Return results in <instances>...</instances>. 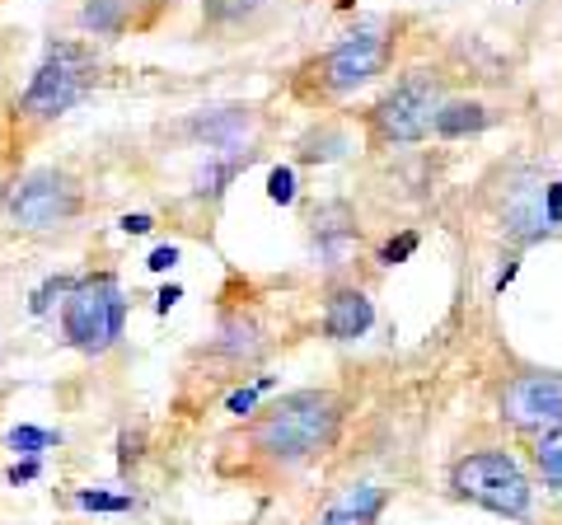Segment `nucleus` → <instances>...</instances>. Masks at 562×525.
<instances>
[{"label": "nucleus", "mask_w": 562, "mask_h": 525, "mask_svg": "<svg viewBox=\"0 0 562 525\" xmlns=\"http://www.w3.org/2000/svg\"><path fill=\"white\" fill-rule=\"evenodd\" d=\"M179 301H183V282H165V287H160V295H155V314L165 320V314H169L173 305H179Z\"/></svg>", "instance_id": "473e14b6"}, {"label": "nucleus", "mask_w": 562, "mask_h": 525, "mask_svg": "<svg viewBox=\"0 0 562 525\" xmlns=\"http://www.w3.org/2000/svg\"><path fill=\"white\" fill-rule=\"evenodd\" d=\"M375 320H380L375 295L366 291V287H357V282H338V287H328V295H324L319 334H324L328 343L347 347V343H361L366 334H371Z\"/></svg>", "instance_id": "f8f14e48"}, {"label": "nucleus", "mask_w": 562, "mask_h": 525, "mask_svg": "<svg viewBox=\"0 0 562 525\" xmlns=\"http://www.w3.org/2000/svg\"><path fill=\"white\" fill-rule=\"evenodd\" d=\"M76 277L80 272H47L43 282L29 291V314H33V320H47V314H57L61 301L70 295V287H76Z\"/></svg>", "instance_id": "b1692460"}, {"label": "nucleus", "mask_w": 562, "mask_h": 525, "mask_svg": "<svg viewBox=\"0 0 562 525\" xmlns=\"http://www.w3.org/2000/svg\"><path fill=\"white\" fill-rule=\"evenodd\" d=\"M450 493L454 502H469L502 521H530L535 512V479L506 446L464 450L450 465Z\"/></svg>", "instance_id": "423d86ee"}, {"label": "nucleus", "mask_w": 562, "mask_h": 525, "mask_svg": "<svg viewBox=\"0 0 562 525\" xmlns=\"http://www.w3.org/2000/svg\"><path fill=\"white\" fill-rule=\"evenodd\" d=\"M66 446V432L61 427H43V423H10L5 427V450L14 460H43L47 450H61Z\"/></svg>", "instance_id": "6ab92c4d"}, {"label": "nucleus", "mask_w": 562, "mask_h": 525, "mask_svg": "<svg viewBox=\"0 0 562 525\" xmlns=\"http://www.w3.org/2000/svg\"><path fill=\"white\" fill-rule=\"evenodd\" d=\"M0 212L24 235H57L85 216V183L66 165H29L0 192Z\"/></svg>", "instance_id": "0eeeda50"}, {"label": "nucleus", "mask_w": 562, "mask_h": 525, "mask_svg": "<svg viewBox=\"0 0 562 525\" xmlns=\"http://www.w3.org/2000/svg\"><path fill=\"white\" fill-rule=\"evenodd\" d=\"M384 506H390V488L361 479V483L338 488V493L324 502L319 525H380Z\"/></svg>", "instance_id": "4468645a"}, {"label": "nucleus", "mask_w": 562, "mask_h": 525, "mask_svg": "<svg viewBox=\"0 0 562 525\" xmlns=\"http://www.w3.org/2000/svg\"><path fill=\"white\" fill-rule=\"evenodd\" d=\"M492 127H497V113L483 99H446L431 122V142H473Z\"/></svg>", "instance_id": "dca6fc26"}, {"label": "nucleus", "mask_w": 562, "mask_h": 525, "mask_svg": "<svg viewBox=\"0 0 562 525\" xmlns=\"http://www.w3.org/2000/svg\"><path fill=\"white\" fill-rule=\"evenodd\" d=\"M103 85V52L94 38H47L38 66L20 94H14V122L24 127H52L76 113Z\"/></svg>", "instance_id": "7ed1b4c3"}, {"label": "nucleus", "mask_w": 562, "mask_h": 525, "mask_svg": "<svg viewBox=\"0 0 562 525\" xmlns=\"http://www.w3.org/2000/svg\"><path fill=\"white\" fill-rule=\"evenodd\" d=\"M155 225H160V221H155L150 212H122V216H117V231L127 235V239H146V235H155Z\"/></svg>", "instance_id": "c85d7f7f"}, {"label": "nucleus", "mask_w": 562, "mask_h": 525, "mask_svg": "<svg viewBox=\"0 0 562 525\" xmlns=\"http://www.w3.org/2000/svg\"><path fill=\"white\" fill-rule=\"evenodd\" d=\"M179 258H183L179 244H155L150 258H146V268L150 272H173V268H179Z\"/></svg>", "instance_id": "7c9ffc66"}, {"label": "nucleus", "mask_w": 562, "mask_h": 525, "mask_svg": "<svg viewBox=\"0 0 562 525\" xmlns=\"http://www.w3.org/2000/svg\"><path fill=\"white\" fill-rule=\"evenodd\" d=\"M351 150H357L351 127L338 122V118H319V122H310V127L295 136V165H338V160H347Z\"/></svg>", "instance_id": "2eb2a0df"}, {"label": "nucleus", "mask_w": 562, "mask_h": 525, "mask_svg": "<svg viewBox=\"0 0 562 525\" xmlns=\"http://www.w3.org/2000/svg\"><path fill=\"white\" fill-rule=\"evenodd\" d=\"M342 423H347V404L338 390L301 384V390L268 399L244 423V450H249V460L286 474V469H301L338 446Z\"/></svg>", "instance_id": "f257e3e1"}, {"label": "nucleus", "mask_w": 562, "mask_h": 525, "mask_svg": "<svg viewBox=\"0 0 562 525\" xmlns=\"http://www.w3.org/2000/svg\"><path fill=\"white\" fill-rule=\"evenodd\" d=\"M140 460H146V427H140V423L132 427V423H127V427L117 432V474L127 479Z\"/></svg>", "instance_id": "bb28decb"}, {"label": "nucleus", "mask_w": 562, "mask_h": 525, "mask_svg": "<svg viewBox=\"0 0 562 525\" xmlns=\"http://www.w3.org/2000/svg\"><path fill=\"white\" fill-rule=\"evenodd\" d=\"M136 5L140 0H85L76 10V24L99 43H113L136 24Z\"/></svg>", "instance_id": "a211bd4d"}, {"label": "nucleus", "mask_w": 562, "mask_h": 525, "mask_svg": "<svg viewBox=\"0 0 562 525\" xmlns=\"http://www.w3.org/2000/svg\"><path fill=\"white\" fill-rule=\"evenodd\" d=\"M262 10H268V0H202V29L239 33V29H249Z\"/></svg>", "instance_id": "aec40b11"}, {"label": "nucleus", "mask_w": 562, "mask_h": 525, "mask_svg": "<svg viewBox=\"0 0 562 525\" xmlns=\"http://www.w3.org/2000/svg\"><path fill=\"white\" fill-rule=\"evenodd\" d=\"M132 295L113 268H85L57 310V343L80 357H109L127 338Z\"/></svg>", "instance_id": "20e7f679"}, {"label": "nucleus", "mask_w": 562, "mask_h": 525, "mask_svg": "<svg viewBox=\"0 0 562 525\" xmlns=\"http://www.w3.org/2000/svg\"><path fill=\"white\" fill-rule=\"evenodd\" d=\"M497 225H502V239L512 249H535L543 239H558L562 231L543 212V179L530 174V179H512L506 188V202L497 206Z\"/></svg>", "instance_id": "9d476101"}, {"label": "nucleus", "mask_w": 562, "mask_h": 525, "mask_svg": "<svg viewBox=\"0 0 562 525\" xmlns=\"http://www.w3.org/2000/svg\"><path fill=\"white\" fill-rule=\"evenodd\" d=\"M450 99V76L436 66H408L394 85L366 109V142L371 150H403L431 142V122Z\"/></svg>", "instance_id": "39448f33"}, {"label": "nucleus", "mask_w": 562, "mask_h": 525, "mask_svg": "<svg viewBox=\"0 0 562 525\" xmlns=\"http://www.w3.org/2000/svg\"><path fill=\"white\" fill-rule=\"evenodd\" d=\"M422 249V231H413V225H398V231H390L380 239V249H375V262L384 272H394L403 268V262H413V254Z\"/></svg>", "instance_id": "393cba45"}, {"label": "nucleus", "mask_w": 562, "mask_h": 525, "mask_svg": "<svg viewBox=\"0 0 562 525\" xmlns=\"http://www.w3.org/2000/svg\"><path fill=\"white\" fill-rule=\"evenodd\" d=\"M258 160V150H239V155H206L202 169L192 174V183H188V202L192 206H211V202H221L225 192H231V183L239 179L244 169H249Z\"/></svg>", "instance_id": "f3484780"}, {"label": "nucleus", "mask_w": 562, "mask_h": 525, "mask_svg": "<svg viewBox=\"0 0 562 525\" xmlns=\"http://www.w3.org/2000/svg\"><path fill=\"white\" fill-rule=\"evenodd\" d=\"M497 417L502 427L539 436L543 427L562 423V371L549 366H525V371L506 376L497 390Z\"/></svg>", "instance_id": "6e6552de"}, {"label": "nucleus", "mask_w": 562, "mask_h": 525, "mask_svg": "<svg viewBox=\"0 0 562 525\" xmlns=\"http://www.w3.org/2000/svg\"><path fill=\"white\" fill-rule=\"evenodd\" d=\"M530 465H535V474L543 479L549 493H562V423L543 427L530 442Z\"/></svg>", "instance_id": "412c9836"}, {"label": "nucleus", "mask_w": 562, "mask_h": 525, "mask_svg": "<svg viewBox=\"0 0 562 525\" xmlns=\"http://www.w3.org/2000/svg\"><path fill=\"white\" fill-rule=\"evenodd\" d=\"M206 347H211V357H216V361L244 371V366L262 361V353H268V328H262L258 314L244 310V305H239V310H221L216 338H211Z\"/></svg>", "instance_id": "ddd939ff"}, {"label": "nucleus", "mask_w": 562, "mask_h": 525, "mask_svg": "<svg viewBox=\"0 0 562 525\" xmlns=\"http://www.w3.org/2000/svg\"><path fill=\"white\" fill-rule=\"evenodd\" d=\"M277 390V376H254V380H244V384H235L231 394H225V413L235 417V423H249V417L262 409V399H268Z\"/></svg>", "instance_id": "4be33fe9"}, {"label": "nucleus", "mask_w": 562, "mask_h": 525, "mask_svg": "<svg viewBox=\"0 0 562 525\" xmlns=\"http://www.w3.org/2000/svg\"><path fill=\"white\" fill-rule=\"evenodd\" d=\"M43 460H10V469H5V483L10 488H29V483H38L43 479Z\"/></svg>", "instance_id": "c756f323"}, {"label": "nucleus", "mask_w": 562, "mask_h": 525, "mask_svg": "<svg viewBox=\"0 0 562 525\" xmlns=\"http://www.w3.org/2000/svg\"><path fill=\"white\" fill-rule=\"evenodd\" d=\"M268 202L272 206H295L301 202V174H295V165H272L268 169Z\"/></svg>", "instance_id": "a878e982"}, {"label": "nucleus", "mask_w": 562, "mask_h": 525, "mask_svg": "<svg viewBox=\"0 0 562 525\" xmlns=\"http://www.w3.org/2000/svg\"><path fill=\"white\" fill-rule=\"evenodd\" d=\"M394 57H398V24L366 20L351 33H342L338 43L314 52L310 62H301V71L291 80V94L310 103V109H328V103H342L351 94L371 90L394 66Z\"/></svg>", "instance_id": "f03ea898"}, {"label": "nucleus", "mask_w": 562, "mask_h": 525, "mask_svg": "<svg viewBox=\"0 0 562 525\" xmlns=\"http://www.w3.org/2000/svg\"><path fill=\"white\" fill-rule=\"evenodd\" d=\"M543 212L562 231V179H543Z\"/></svg>", "instance_id": "2f4dec72"}, {"label": "nucleus", "mask_w": 562, "mask_h": 525, "mask_svg": "<svg viewBox=\"0 0 562 525\" xmlns=\"http://www.w3.org/2000/svg\"><path fill=\"white\" fill-rule=\"evenodd\" d=\"M520 262H525V249H506V254H502V268H497V277H492V291L506 295V287H512L516 277H520Z\"/></svg>", "instance_id": "cd10ccee"}, {"label": "nucleus", "mask_w": 562, "mask_h": 525, "mask_svg": "<svg viewBox=\"0 0 562 525\" xmlns=\"http://www.w3.org/2000/svg\"><path fill=\"white\" fill-rule=\"evenodd\" d=\"M305 235H310V258L314 268H342V262L351 258V249H361V216L351 212V202L342 198H328L310 212L305 221Z\"/></svg>", "instance_id": "9b49d317"}, {"label": "nucleus", "mask_w": 562, "mask_h": 525, "mask_svg": "<svg viewBox=\"0 0 562 525\" xmlns=\"http://www.w3.org/2000/svg\"><path fill=\"white\" fill-rule=\"evenodd\" d=\"M179 142H188L192 150L206 155H239V150H258L262 136V113L254 103H202L179 118L173 127Z\"/></svg>", "instance_id": "1a4fd4ad"}, {"label": "nucleus", "mask_w": 562, "mask_h": 525, "mask_svg": "<svg viewBox=\"0 0 562 525\" xmlns=\"http://www.w3.org/2000/svg\"><path fill=\"white\" fill-rule=\"evenodd\" d=\"M70 502H76V512H90V516H127L136 512V493H113V488H76L70 493Z\"/></svg>", "instance_id": "5701e85b"}]
</instances>
